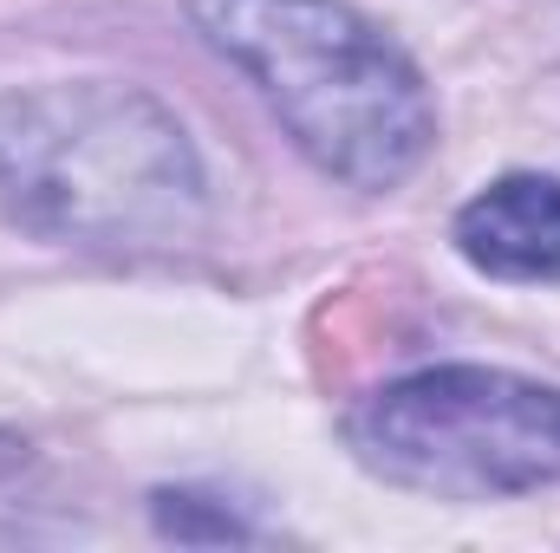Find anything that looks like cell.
I'll list each match as a JSON object with an SVG mask.
<instances>
[{
    "label": "cell",
    "mask_w": 560,
    "mask_h": 553,
    "mask_svg": "<svg viewBox=\"0 0 560 553\" xmlns=\"http://www.w3.org/2000/svg\"><path fill=\"white\" fill-rule=\"evenodd\" d=\"M456 248L489 280H560V183L502 176L456 215Z\"/></svg>",
    "instance_id": "cell-4"
},
{
    "label": "cell",
    "mask_w": 560,
    "mask_h": 553,
    "mask_svg": "<svg viewBox=\"0 0 560 553\" xmlns=\"http://www.w3.org/2000/svg\"><path fill=\"white\" fill-rule=\"evenodd\" d=\"M0 209L46 242L183 248L202 228V163L138 85H26L0 98Z\"/></svg>",
    "instance_id": "cell-1"
},
{
    "label": "cell",
    "mask_w": 560,
    "mask_h": 553,
    "mask_svg": "<svg viewBox=\"0 0 560 553\" xmlns=\"http://www.w3.org/2000/svg\"><path fill=\"white\" fill-rule=\"evenodd\" d=\"M196 20L326 176L352 189L418 176L436 143V105L365 13L346 0H196Z\"/></svg>",
    "instance_id": "cell-2"
},
{
    "label": "cell",
    "mask_w": 560,
    "mask_h": 553,
    "mask_svg": "<svg viewBox=\"0 0 560 553\" xmlns=\"http://www.w3.org/2000/svg\"><path fill=\"white\" fill-rule=\"evenodd\" d=\"M372 475L436 502H495L560 482V385L495 365H430L346 416Z\"/></svg>",
    "instance_id": "cell-3"
}]
</instances>
